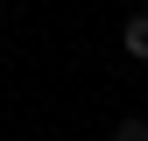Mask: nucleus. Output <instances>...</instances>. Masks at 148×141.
Returning a JSON list of instances; mask_svg holds the SVG:
<instances>
[{"label":"nucleus","instance_id":"f257e3e1","mask_svg":"<svg viewBox=\"0 0 148 141\" xmlns=\"http://www.w3.org/2000/svg\"><path fill=\"white\" fill-rule=\"evenodd\" d=\"M120 42H127V57H141V64H148V14H134V21L120 28Z\"/></svg>","mask_w":148,"mask_h":141},{"label":"nucleus","instance_id":"f03ea898","mask_svg":"<svg viewBox=\"0 0 148 141\" xmlns=\"http://www.w3.org/2000/svg\"><path fill=\"white\" fill-rule=\"evenodd\" d=\"M113 141H148V120H141V113H127L120 127H113Z\"/></svg>","mask_w":148,"mask_h":141}]
</instances>
